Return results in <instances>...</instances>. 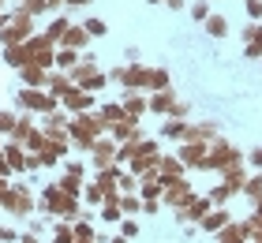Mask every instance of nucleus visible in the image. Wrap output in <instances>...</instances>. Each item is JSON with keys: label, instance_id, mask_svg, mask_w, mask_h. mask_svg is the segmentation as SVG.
Segmentation results:
<instances>
[{"label": "nucleus", "instance_id": "obj_4", "mask_svg": "<svg viewBox=\"0 0 262 243\" xmlns=\"http://www.w3.org/2000/svg\"><path fill=\"white\" fill-rule=\"evenodd\" d=\"M34 34H38L34 15H27L23 8H11V23L0 30V45H23V41H30Z\"/></svg>", "mask_w": 262, "mask_h": 243}, {"label": "nucleus", "instance_id": "obj_57", "mask_svg": "<svg viewBox=\"0 0 262 243\" xmlns=\"http://www.w3.org/2000/svg\"><path fill=\"white\" fill-rule=\"evenodd\" d=\"M15 4H23V0H15Z\"/></svg>", "mask_w": 262, "mask_h": 243}, {"label": "nucleus", "instance_id": "obj_3", "mask_svg": "<svg viewBox=\"0 0 262 243\" xmlns=\"http://www.w3.org/2000/svg\"><path fill=\"white\" fill-rule=\"evenodd\" d=\"M15 105H19V113H38V116H49V113H56V108H64L49 90H41V86H23L15 94Z\"/></svg>", "mask_w": 262, "mask_h": 243}, {"label": "nucleus", "instance_id": "obj_50", "mask_svg": "<svg viewBox=\"0 0 262 243\" xmlns=\"http://www.w3.org/2000/svg\"><path fill=\"white\" fill-rule=\"evenodd\" d=\"M90 0H64V8H86Z\"/></svg>", "mask_w": 262, "mask_h": 243}, {"label": "nucleus", "instance_id": "obj_26", "mask_svg": "<svg viewBox=\"0 0 262 243\" xmlns=\"http://www.w3.org/2000/svg\"><path fill=\"white\" fill-rule=\"evenodd\" d=\"M98 113H101V120L105 124H120V120H127V113H124V101H105V105H98Z\"/></svg>", "mask_w": 262, "mask_h": 243}, {"label": "nucleus", "instance_id": "obj_35", "mask_svg": "<svg viewBox=\"0 0 262 243\" xmlns=\"http://www.w3.org/2000/svg\"><path fill=\"white\" fill-rule=\"evenodd\" d=\"M15 8H23L27 15H45V11H53V0H23V4H15Z\"/></svg>", "mask_w": 262, "mask_h": 243}, {"label": "nucleus", "instance_id": "obj_32", "mask_svg": "<svg viewBox=\"0 0 262 243\" xmlns=\"http://www.w3.org/2000/svg\"><path fill=\"white\" fill-rule=\"evenodd\" d=\"M202 30H206L210 38H225V34H229V19H225V15H213V11H210V19L202 23Z\"/></svg>", "mask_w": 262, "mask_h": 243}, {"label": "nucleus", "instance_id": "obj_6", "mask_svg": "<svg viewBox=\"0 0 262 243\" xmlns=\"http://www.w3.org/2000/svg\"><path fill=\"white\" fill-rule=\"evenodd\" d=\"M158 161H161L158 139H142V150H139V157H131V161H127V172H135V176L158 172Z\"/></svg>", "mask_w": 262, "mask_h": 243}, {"label": "nucleus", "instance_id": "obj_54", "mask_svg": "<svg viewBox=\"0 0 262 243\" xmlns=\"http://www.w3.org/2000/svg\"><path fill=\"white\" fill-rule=\"evenodd\" d=\"M146 4H165V0H146Z\"/></svg>", "mask_w": 262, "mask_h": 243}, {"label": "nucleus", "instance_id": "obj_2", "mask_svg": "<svg viewBox=\"0 0 262 243\" xmlns=\"http://www.w3.org/2000/svg\"><path fill=\"white\" fill-rule=\"evenodd\" d=\"M0 210L11 213V217H30L38 210V198H34V187L27 180H11V187L0 194Z\"/></svg>", "mask_w": 262, "mask_h": 243}, {"label": "nucleus", "instance_id": "obj_7", "mask_svg": "<svg viewBox=\"0 0 262 243\" xmlns=\"http://www.w3.org/2000/svg\"><path fill=\"white\" fill-rule=\"evenodd\" d=\"M191 202H195V187H191V180H184V176L172 180L161 194V206H169V210H187Z\"/></svg>", "mask_w": 262, "mask_h": 243}, {"label": "nucleus", "instance_id": "obj_5", "mask_svg": "<svg viewBox=\"0 0 262 243\" xmlns=\"http://www.w3.org/2000/svg\"><path fill=\"white\" fill-rule=\"evenodd\" d=\"M244 161V153L236 150L232 142H213L210 146V153H206V165L202 168H213V172H229V168H236Z\"/></svg>", "mask_w": 262, "mask_h": 243}, {"label": "nucleus", "instance_id": "obj_20", "mask_svg": "<svg viewBox=\"0 0 262 243\" xmlns=\"http://www.w3.org/2000/svg\"><path fill=\"white\" fill-rule=\"evenodd\" d=\"M19 79H23V86H41V90H45V82H49V71L38 68V64H23V68H19Z\"/></svg>", "mask_w": 262, "mask_h": 243}, {"label": "nucleus", "instance_id": "obj_41", "mask_svg": "<svg viewBox=\"0 0 262 243\" xmlns=\"http://www.w3.org/2000/svg\"><path fill=\"white\" fill-rule=\"evenodd\" d=\"M244 194H247V198H262V172H258V176H247Z\"/></svg>", "mask_w": 262, "mask_h": 243}, {"label": "nucleus", "instance_id": "obj_52", "mask_svg": "<svg viewBox=\"0 0 262 243\" xmlns=\"http://www.w3.org/2000/svg\"><path fill=\"white\" fill-rule=\"evenodd\" d=\"M8 187H11V180H8V176H0V194H4Z\"/></svg>", "mask_w": 262, "mask_h": 243}, {"label": "nucleus", "instance_id": "obj_46", "mask_svg": "<svg viewBox=\"0 0 262 243\" xmlns=\"http://www.w3.org/2000/svg\"><path fill=\"white\" fill-rule=\"evenodd\" d=\"M0 243H19V232L8 228V225H0Z\"/></svg>", "mask_w": 262, "mask_h": 243}, {"label": "nucleus", "instance_id": "obj_53", "mask_svg": "<svg viewBox=\"0 0 262 243\" xmlns=\"http://www.w3.org/2000/svg\"><path fill=\"white\" fill-rule=\"evenodd\" d=\"M109 243H127V236H109Z\"/></svg>", "mask_w": 262, "mask_h": 243}, {"label": "nucleus", "instance_id": "obj_1", "mask_svg": "<svg viewBox=\"0 0 262 243\" xmlns=\"http://www.w3.org/2000/svg\"><path fill=\"white\" fill-rule=\"evenodd\" d=\"M38 210L49 213V217H56V221H79L82 213H90V210H82V198H79V194H68L60 184H56V180L41 187V194H38Z\"/></svg>", "mask_w": 262, "mask_h": 243}, {"label": "nucleus", "instance_id": "obj_11", "mask_svg": "<svg viewBox=\"0 0 262 243\" xmlns=\"http://www.w3.org/2000/svg\"><path fill=\"white\" fill-rule=\"evenodd\" d=\"M98 71H101V68H98V56L82 49V60H79V64L68 71V75H71V82H75V86H86V82H90L94 75H98Z\"/></svg>", "mask_w": 262, "mask_h": 243}, {"label": "nucleus", "instance_id": "obj_10", "mask_svg": "<svg viewBox=\"0 0 262 243\" xmlns=\"http://www.w3.org/2000/svg\"><path fill=\"white\" fill-rule=\"evenodd\" d=\"M60 105H64V113H71V116H75V113H90V108H98V94H90V90L75 86Z\"/></svg>", "mask_w": 262, "mask_h": 243}, {"label": "nucleus", "instance_id": "obj_29", "mask_svg": "<svg viewBox=\"0 0 262 243\" xmlns=\"http://www.w3.org/2000/svg\"><path fill=\"white\" fill-rule=\"evenodd\" d=\"M139 150H142V139H127V142H120V146H116V165L127 168V161H131V157H139Z\"/></svg>", "mask_w": 262, "mask_h": 243}, {"label": "nucleus", "instance_id": "obj_47", "mask_svg": "<svg viewBox=\"0 0 262 243\" xmlns=\"http://www.w3.org/2000/svg\"><path fill=\"white\" fill-rule=\"evenodd\" d=\"M0 176H8V180H15V168L8 165V157H4V150H0Z\"/></svg>", "mask_w": 262, "mask_h": 243}, {"label": "nucleus", "instance_id": "obj_25", "mask_svg": "<svg viewBox=\"0 0 262 243\" xmlns=\"http://www.w3.org/2000/svg\"><path fill=\"white\" fill-rule=\"evenodd\" d=\"M184 161H180V153H161V161H158V172L161 176H184Z\"/></svg>", "mask_w": 262, "mask_h": 243}, {"label": "nucleus", "instance_id": "obj_28", "mask_svg": "<svg viewBox=\"0 0 262 243\" xmlns=\"http://www.w3.org/2000/svg\"><path fill=\"white\" fill-rule=\"evenodd\" d=\"M101 202H105V191H101V184L86 180V187H82V206H90V210H101Z\"/></svg>", "mask_w": 262, "mask_h": 243}, {"label": "nucleus", "instance_id": "obj_31", "mask_svg": "<svg viewBox=\"0 0 262 243\" xmlns=\"http://www.w3.org/2000/svg\"><path fill=\"white\" fill-rule=\"evenodd\" d=\"M68 27H71V19H68V15H56V19H53L41 34H45V38H53L56 45H60V41H64V34H68Z\"/></svg>", "mask_w": 262, "mask_h": 243}, {"label": "nucleus", "instance_id": "obj_40", "mask_svg": "<svg viewBox=\"0 0 262 243\" xmlns=\"http://www.w3.org/2000/svg\"><path fill=\"white\" fill-rule=\"evenodd\" d=\"M139 184H142V180L124 168V176H120V194H139Z\"/></svg>", "mask_w": 262, "mask_h": 243}, {"label": "nucleus", "instance_id": "obj_44", "mask_svg": "<svg viewBox=\"0 0 262 243\" xmlns=\"http://www.w3.org/2000/svg\"><path fill=\"white\" fill-rule=\"evenodd\" d=\"M120 236H127V239H135V236H139V225H135V217H124V221H120Z\"/></svg>", "mask_w": 262, "mask_h": 243}, {"label": "nucleus", "instance_id": "obj_13", "mask_svg": "<svg viewBox=\"0 0 262 243\" xmlns=\"http://www.w3.org/2000/svg\"><path fill=\"white\" fill-rule=\"evenodd\" d=\"M45 90H49V94L56 97V101H64V97H68L71 90H75V82H71V75H68V71L53 68V71H49V82H45Z\"/></svg>", "mask_w": 262, "mask_h": 243}, {"label": "nucleus", "instance_id": "obj_17", "mask_svg": "<svg viewBox=\"0 0 262 243\" xmlns=\"http://www.w3.org/2000/svg\"><path fill=\"white\" fill-rule=\"evenodd\" d=\"M217 243H251V228H247V221H229L217 232Z\"/></svg>", "mask_w": 262, "mask_h": 243}, {"label": "nucleus", "instance_id": "obj_36", "mask_svg": "<svg viewBox=\"0 0 262 243\" xmlns=\"http://www.w3.org/2000/svg\"><path fill=\"white\" fill-rule=\"evenodd\" d=\"M56 184H60L68 194H79V198H82V187H86V180H82V176H71V172H64L60 180H56Z\"/></svg>", "mask_w": 262, "mask_h": 243}, {"label": "nucleus", "instance_id": "obj_9", "mask_svg": "<svg viewBox=\"0 0 262 243\" xmlns=\"http://www.w3.org/2000/svg\"><path fill=\"white\" fill-rule=\"evenodd\" d=\"M113 79L120 82L124 90H142V86H146V64H139V60H131L127 68L120 64V68L113 71Z\"/></svg>", "mask_w": 262, "mask_h": 243}, {"label": "nucleus", "instance_id": "obj_27", "mask_svg": "<svg viewBox=\"0 0 262 243\" xmlns=\"http://www.w3.org/2000/svg\"><path fill=\"white\" fill-rule=\"evenodd\" d=\"M79 60H82V53H79V49H68V45H56V68H60V71H71V68H75V64H79Z\"/></svg>", "mask_w": 262, "mask_h": 243}, {"label": "nucleus", "instance_id": "obj_56", "mask_svg": "<svg viewBox=\"0 0 262 243\" xmlns=\"http://www.w3.org/2000/svg\"><path fill=\"white\" fill-rule=\"evenodd\" d=\"M0 11H4V0H0Z\"/></svg>", "mask_w": 262, "mask_h": 243}, {"label": "nucleus", "instance_id": "obj_34", "mask_svg": "<svg viewBox=\"0 0 262 243\" xmlns=\"http://www.w3.org/2000/svg\"><path fill=\"white\" fill-rule=\"evenodd\" d=\"M98 217H101L105 225H120V221H124V210H120V206H116V202H101Z\"/></svg>", "mask_w": 262, "mask_h": 243}, {"label": "nucleus", "instance_id": "obj_23", "mask_svg": "<svg viewBox=\"0 0 262 243\" xmlns=\"http://www.w3.org/2000/svg\"><path fill=\"white\" fill-rule=\"evenodd\" d=\"M229 221H232V213H229V210H221V206H217V210H210V213H206V217H202V221H199V225H202V228H206V232H221V228H225V225H229Z\"/></svg>", "mask_w": 262, "mask_h": 243}, {"label": "nucleus", "instance_id": "obj_14", "mask_svg": "<svg viewBox=\"0 0 262 243\" xmlns=\"http://www.w3.org/2000/svg\"><path fill=\"white\" fill-rule=\"evenodd\" d=\"M120 101H124V113H127V116H135V120H142V116L150 113V97L142 94V90H124Z\"/></svg>", "mask_w": 262, "mask_h": 243}, {"label": "nucleus", "instance_id": "obj_33", "mask_svg": "<svg viewBox=\"0 0 262 243\" xmlns=\"http://www.w3.org/2000/svg\"><path fill=\"white\" fill-rule=\"evenodd\" d=\"M53 243H75V225L71 221H56L53 225Z\"/></svg>", "mask_w": 262, "mask_h": 243}, {"label": "nucleus", "instance_id": "obj_45", "mask_svg": "<svg viewBox=\"0 0 262 243\" xmlns=\"http://www.w3.org/2000/svg\"><path fill=\"white\" fill-rule=\"evenodd\" d=\"M64 172H71V176H86V165H82V161H71V157H64Z\"/></svg>", "mask_w": 262, "mask_h": 243}, {"label": "nucleus", "instance_id": "obj_19", "mask_svg": "<svg viewBox=\"0 0 262 243\" xmlns=\"http://www.w3.org/2000/svg\"><path fill=\"white\" fill-rule=\"evenodd\" d=\"M94 38H90V30L86 27H82V23H71V27H68V34H64V41L60 45H68V49H79V53H82V49H86Z\"/></svg>", "mask_w": 262, "mask_h": 243}, {"label": "nucleus", "instance_id": "obj_24", "mask_svg": "<svg viewBox=\"0 0 262 243\" xmlns=\"http://www.w3.org/2000/svg\"><path fill=\"white\" fill-rule=\"evenodd\" d=\"M4 64L8 68H23V64H30V53H27V45H4Z\"/></svg>", "mask_w": 262, "mask_h": 243}, {"label": "nucleus", "instance_id": "obj_55", "mask_svg": "<svg viewBox=\"0 0 262 243\" xmlns=\"http://www.w3.org/2000/svg\"><path fill=\"white\" fill-rule=\"evenodd\" d=\"M0 150H4V135H0Z\"/></svg>", "mask_w": 262, "mask_h": 243}, {"label": "nucleus", "instance_id": "obj_30", "mask_svg": "<svg viewBox=\"0 0 262 243\" xmlns=\"http://www.w3.org/2000/svg\"><path fill=\"white\" fill-rule=\"evenodd\" d=\"M187 127H191L187 120H165V124H161V135H165V139L184 142V139H187Z\"/></svg>", "mask_w": 262, "mask_h": 243}, {"label": "nucleus", "instance_id": "obj_38", "mask_svg": "<svg viewBox=\"0 0 262 243\" xmlns=\"http://www.w3.org/2000/svg\"><path fill=\"white\" fill-rule=\"evenodd\" d=\"M82 27L90 30V38H105V34H109V23L98 19V15H86V19H82Z\"/></svg>", "mask_w": 262, "mask_h": 243}, {"label": "nucleus", "instance_id": "obj_48", "mask_svg": "<svg viewBox=\"0 0 262 243\" xmlns=\"http://www.w3.org/2000/svg\"><path fill=\"white\" fill-rule=\"evenodd\" d=\"M247 15H251V19H262V0H247Z\"/></svg>", "mask_w": 262, "mask_h": 243}, {"label": "nucleus", "instance_id": "obj_8", "mask_svg": "<svg viewBox=\"0 0 262 243\" xmlns=\"http://www.w3.org/2000/svg\"><path fill=\"white\" fill-rule=\"evenodd\" d=\"M116 146H120V142H116L113 135H101L98 142H94L90 146V168H94V172H101V168H109V165H116Z\"/></svg>", "mask_w": 262, "mask_h": 243}, {"label": "nucleus", "instance_id": "obj_12", "mask_svg": "<svg viewBox=\"0 0 262 243\" xmlns=\"http://www.w3.org/2000/svg\"><path fill=\"white\" fill-rule=\"evenodd\" d=\"M180 161L187 165V168H202L206 165V153H210V142H180Z\"/></svg>", "mask_w": 262, "mask_h": 243}, {"label": "nucleus", "instance_id": "obj_39", "mask_svg": "<svg viewBox=\"0 0 262 243\" xmlns=\"http://www.w3.org/2000/svg\"><path fill=\"white\" fill-rule=\"evenodd\" d=\"M15 120H19V113H11V108H0V135H4V139H11V131H15Z\"/></svg>", "mask_w": 262, "mask_h": 243}, {"label": "nucleus", "instance_id": "obj_22", "mask_svg": "<svg viewBox=\"0 0 262 243\" xmlns=\"http://www.w3.org/2000/svg\"><path fill=\"white\" fill-rule=\"evenodd\" d=\"M34 127H38V124H34V113H19V120H15V131H11V142H27L30 135H34Z\"/></svg>", "mask_w": 262, "mask_h": 243}, {"label": "nucleus", "instance_id": "obj_49", "mask_svg": "<svg viewBox=\"0 0 262 243\" xmlns=\"http://www.w3.org/2000/svg\"><path fill=\"white\" fill-rule=\"evenodd\" d=\"M247 161H251L255 168H262V146H258V150H251V153H247Z\"/></svg>", "mask_w": 262, "mask_h": 243}, {"label": "nucleus", "instance_id": "obj_21", "mask_svg": "<svg viewBox=\"0 0 262 243\" xmlns=\"http://www.w3.org/2000/svg\"><path fill=\"white\" fill-rule=\"evenodd\" d=\"M172 82H169V71L165 68H150L146 64V86H142V94H154V90H169Z\"/></svg>", "mask_w": 262, "mask_h": 243}, {"label": "nucleus", "instance_id": "obj_42", "mask_svg": "<svg viewBox=\"0 0 262 243\" xmlns=\"http://www.w3.org/2000/svg\"><path fill=\"white\" fill-rule=\"evenodd\" d=\"M191 19H199V23L210 19V0H195L191 4Z\"/></svg>", "mask_w": 262, "mask_h": 243}, {"label": "nucleus", "instance_id": "obj_16", "mask_svg": "<svg viewBox=\"0 0 262 243\" xmlns=\"http://www.w3.org/2000/svg\"><path fill=\"white\" fill-rule=\"evenodd\" d=\"M146 97H150V113H154V116H169L172 105L180 101L172 86H169V90H154V94H146Z\"/></svg>", "mask_w": 262, "mask_h": 243}, {"label": "nucleus", "instance_id": "obj_51", "mask_svg": "<svg viewBox=\"0 0 262 243\" xmlns=\"http://www.w3.org/2000/svg\"><path fill=\"white\" fill-rule=\"evenodd\" d=\"M165 4H169L172 11H180V8H184V0H165Z\"/></svg>", "mask_w": 262, "mask_h": 243}, {"label": "nucleus", "instance_id": "obj_37", "mask_svg": "<svg viewBox=\"0 0 262 243\" xmlns=\"http://www.w3.org/2000/svg\"><path fill=\"white\" fill-rule=\"evenodd\" d=\"M120 210H124V217L142 213V194H120Z\"/></svg>", "mask_w": 262, "mask_h": 243}, {"label": "nucleus", "instance_id": "obj_18", "mask_svg": "<svg viewBox=\"0 0 262 243\" xmlns=\"http://www.w3.org/2000/svg\"><path fill=\"white\" fill-rule=\"evenodd\" d=\"M210 210H213V202H210V194H206V198H195L191 206H187V210H180V213H176V221H180V225H184V221H195V225H199V221H202V217H206Z\"/></svg>", "mask_w": 262, "mask_h": 243}, {"label": "nucleus", "instance_id": "obj_43", "mask_svg": "<svg viewBox=\"0 0 262 243\" xmlns=\"http://www.w3.org/2000/svg\"><path fill=\"white\" fill-rule=\"evenodd\" d=\"M229 198H232V191H229V187H225V184H217V187H213V191H210V202H213V206H225V202H229Z\"/></svg>", "mask_w": 262, "mask_h": 243}, {"label": "nucleus", "instance_id": "obj_15", "mask_svg": "<svg viewBox=\"0 0 262 243\" xmlns=\"http://www.w3.org/2000/svg\"><path fill=\"white\" fill-rule=\"evenodd\" d=\"M4 157H8V165L15 168V176H27V161H30V150L27 146H19V142H4Z\"/></svg>", "mask_w": 262, "mask_h": 243}]
</instances>
